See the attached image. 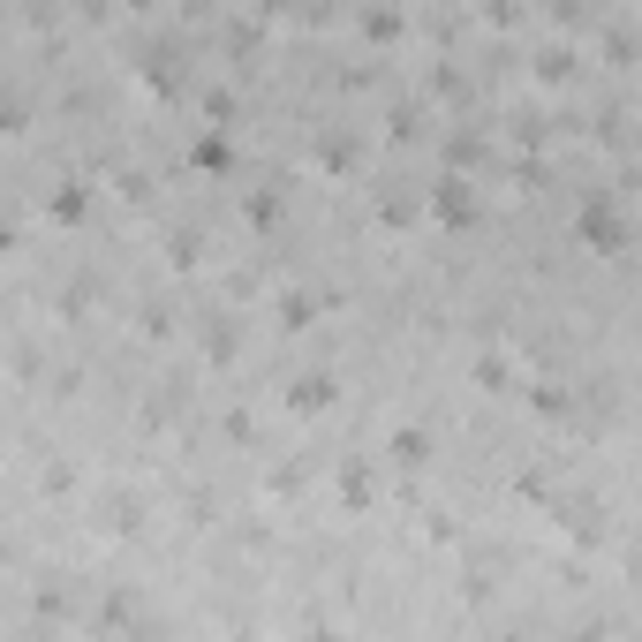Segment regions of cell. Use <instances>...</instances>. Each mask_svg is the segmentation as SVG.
Wrapping results in <instances>:
<instances>
[{"label":"cell","mask_w":642,"mask_h":642,"mask_svg":"<svg viewBox=\"0 0 642 642\" xmlns=\"http://www.w3.org/2000/svg\"><path fill=\"white\" fill-rule=\"evenodd\" d=\"M590 242H627V227H620V212L612 204H590V227H582Z\"/></svg>","instance_id":"1"},{"label":"cell","mask_w":642,"mask_h":642,"mask_svg":"<svg viewBox=\"0 0 642 642\" xmlns=\"http://www.w3.org/2000/svg\"><path fill=\"white\" fill-rule=\"evenodd\" d=\"M325 393H333V386H325V378H310V386H295V408H303V416H318Z\"/></svg>","instance_id":"2"}]
</instances>
